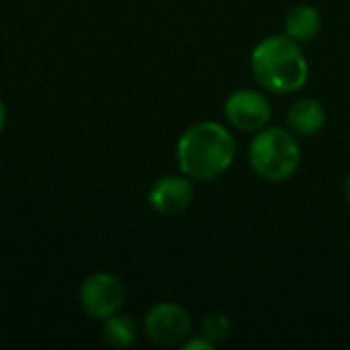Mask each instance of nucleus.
I'll return each instance as SVG.
<instances>
[{
    "label": "nucleus",
    "instance_id": "f257e3e1",
    "mask_svg": "<svg viewBox=\"0 0 350 350\" xmlns=\"http://www.w3.org/2000/svg\"><path fill=\"white\" fill-rule=\"evenodd\" d=\"M236 158L232 133L215 123L201 121L191 125L176 144L178 168L193 180H213L224 174Z\"/></svg>",
    "mask_w": 350,
    "mask_h": 350
},
{
    "label": "nucleus",
    "instance_id": "f03ea898",
    "mask_svg": "<svg viewBox=\"0 0 350 350\" xmlns=\"http://www.w3.org/2000/svg\"><path fill=\"white\" fill-rule=\"evenodd\" d=\"M252 72L256 82L277 94L297 92L308 82V59L295 39L287 33L262 39L252 51Z\"/></svg>",
    "mask_w": 350,
    "mask_h": 350
},
{
    "label": "nucleus",
    "instance_id": "7ed1b4c3",
    "mask_svg": "<svg viewBox=\"0 0 350 350\" xmlns=\"http://www.w3.org/2000/svg\"><path fill=\"white\" fill-rule=\"evenodd\" d=\"M248 160L260 178L281 183L295 174L301 162V152L291 131L283 127H267L252 139Z\"/></svg>",
    "mask_w": 350,
    "mask_h": 350
},
{
    "label": "nucleus",
    "instance_id": "20e7f679",
    "mask_svg": "<svg viewBox=\"0 0 350 350\" xmlns=\"http://www.w3.org/2000/svg\"><path fill=\"white\" fill-rule=\"evenodd\" d=\"M125 304V287L119 277L107 271L88 275L80 285V306L94 320H107L121 312Z\"/></svg>",
    "mask_w": 350,
    "mask_h": 350
},
{
    "label": "nucleus",
    "instance_id": "39448f33",
    "mask_svg": "<svg viewBox=\"0 0 350 350\" xmlns=\"http://www.w3.org/2000/svg\"><path fill=\"white\" fill-rule=\"evenodd\" d=\"M193 322L189 312L172 301L156 304L144 320V330L148 338L156 345L170 347L183 342L191 334Z\"/></svg>",
    "mask_w": 350,
    "mask_h": 350
},
{
    "label": "nucleus",
    "instance_id": "423d86ee",
    "mask_svg": "<svg viewBox=\"0 0 350 350\" xmlns=\"http://www.w3.org/2000/svg\"><path fill=\"white\" fill-rule=\"evenodd\" d=\"M224 113H226L228 121L242 131L265 129L273 115L269 98L262 92L250 90V88L232 92L226 100Z\"/></svg>",
    "mask_w": 350,
    "mask_h": 350
},
{
    "label": "nucleus",
    "instance_id": "0eeeda50",
    "mask_svg": "<svg viewBox=\"0 0 350 350\" xmlns=\"http://www.w3.org/2000/svg\"><path fill=\"white\" fill-rule=\"evenodd\" d=\"M195 199V189L189 176H162L148 193V203L154 211L162 215H178L191 207Z\"/></svg>",
    "mask_w": 350,
    "mask_h": 350
},
{
    "label": "nucleus",
    "instance_id": "6e6552de",
    "mask_svg": "<svg viewBox=\"0 0 350 350\" xmlns=\"http://www.w3.org/2000/svg\"><path fill=\"white\" fill-rule=\"evenodd\" d=\"M289 127L295 135L310 137L326 125V111L314 98H301L289 109Z\"/></svg>",
    "mask_w": 350,
    "mask_h": 350
},
{
    "label": "nucleus",
    "instance_id": "1a4fd4ad",
    "mask_svg": "<svg viewBox=\"0 0 350 350\" xmlns=\"http://www.w3.org/2000/svg\"><path fill=\"white\" fill-rule=\"evenodd\" d=\"M320 29H322V16L318 8L310 4H297L285 16V33L297 43L312 41L320 33Z\"/></svg>",
    "mask_w": 350,
    "mask_h": 350
},
{
    "label": "nucleus",
    "instance_id": "9d476101",
    "mask_svg": "<svg viewBox=\"0 0 350 350\" xmlns=\"http://www.w3.org/2000/svg\"><path fill=\"white\" fill-rule=\"evenodd\" d=\"M135 324L125 314H115L107 320H103V338L109 347L115 349H127L135 340Z\"/></svg>",
    "mask_w": 350,
    "mask_h": 350
},
{
    "label": "nucleus",
    "instance_id": "9b49d317",
    "mask_svg": "<svg viewBox=\"0 0 350 350\" xmlns=\"http://www.w3.org/2000/svg\"><path fill=\"white\" fill-rule=\"evenodd\" d=\"M201 330H203V336L211 340L213 345L224 342L232 332V320L224 312H211L203 318Z\"/></svg>",
    "mask_w": 350,
    "mask_h": 350
},
{
    "label": "nucleus",
    "instance_id": "f8f14e48",
    "mask_svg": "<svg viewBox=\"0 0 350 350\" xmlns=\"http://www.w3.org/2000/svg\"><path fill=\"white\" fill-rule=\"evenodd\" d=\"M213 347H215V345L203 336V338H195V340L185 342V345H183V350H213Z\"/></svg>",
    "mask_w": 350,
    "mask_h": 350
},
{
    "label": "nucleus",
    "instance_id": "ddd939ff",
    "mask_svg": "<svg viewBox=\"0 0 350 350\" xmlns=\"http://www.w3.org/2000/svg\"><path fill=\"white\" fill-rule=\"evenodd\" d=\"M4 123H6V109H4V103H2V98H0V133H2V129H4Z\"/></svg>",
    "mask_w": 350,
    "mask_h": 350
},
{
    "label": "nucleus",
    "instance_id": "4468645a",
    "mask_svg": "<svg viewBox=\"0 0 350 350\" xmlns=\"http://www.w3.org/2000/svg\"><path fill=\"white\" fill-rule=\"evenodd\" d=\"M345 197H347V203L350 205V174L347 178V185H345Z\"/></svg>",
    "mask_w": 350,
    "mask_h": 350
}]
</instances>
